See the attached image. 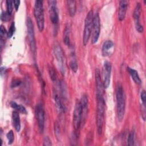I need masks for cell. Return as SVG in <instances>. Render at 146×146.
<instances>
[{"label":"cell","instance_id":"6da1fadb","mask_svg":"<svg viewBox=\"0 0 146 146\" xmlns=\"http://www.w3.org/2000/svg\"><path fill=\"white\" fill-rule=\"evenodd\" d=\"M97 110H96V125L98 132L100 135L102 132L104 120L105 101L103 95H96Z\"/></svg>","mask_w":146,"mask_h":146},{"label":"cell","instance_id":"7a4b0ae2","mask_svg":"<svg viewBox=\"0 0 146 146\" xmlns=\"http://www.w3.org/2000/svg\"><path fill=\"white\" fill-rule=\"evenodd\" d=\"M117 115L118 120L121 121L124 117L125 108V99L123 88L120 84L117 86L116 90Z\"/></svg>","mask_w":146,"mask_h":146},{"label":"cell","instance_id":"3957f363","mask_svg":"<svg viewBox=\"0 0 146 146\" xmlns=\"http://www.w3.org/2000/svg\"><path fill=\"white\" fill-rule=\"evenodd\" d=\"M34 14L37 23L38 28L39 31L42 32L44 27V18L43 1L36 0L35 1L34 7Z\"/></svg>","mask_w":146,"mask_h":146},{"label":"cell","instance_id":"277c9868","mask_svg":"<svg viewBox=\"0 0 146 146\" xmlns=\"http://www.w3.org/2000/svg\"><path fill=\"white\" fill-rule=\"evenodd\" d=\"M93 18V11L92 10H90L86 15L84 20V27L83 37V44L84 46H86L91 36Z\"/></svg>","mask_w":146,"mask_h":146},{"label":"cell","instance_id":"5b68a950","mask_svg":"<svg viewBox=\"0 0 146 146\" xmlns=\"http://www.w3.org/2000/svg\"><path fill=\"white\" fill-rule=\"evenodd\" d=\"M100 31V21L98 13H96L93 18L92 25L91 29V42L92 44L96 43L99 38Z\"/></svg>","mask_w":146,"mask_h":146},{"label":"cell","instance_id":"8992f818","mask_svg":"<svg viewBox=\"0 0 146 146\" xmlns=\"http://www.w3.org/2000/svg\"><path fill=\"white\" fill-rule=\"evenodd\" d=\"M82 109L80 100H76L73 113V126L75 131L79 130L82 123Z\"/></svg>","mask_w":146,"mask_h":146},{"label":"cell","instance_id":"52a82bcc","mask_svg":"<svg viewBox=\"0 0 146 146\" xmlns=\"http://www.w3.org/2000/svg\"><path fill=\"white\" fill-rule=\"evenodd\" d=\"M54 54L57 61L58 67L60 68L61 73L64 75L65 73V58L63 51L61 47L59 45H55L54 47Z\"/></svg>","mask_w":146,"mask_h":146},{"label":"cell","instance_id":"ba28073f","mask_svg":"<svg viewBox=\"0 0 146 146\" xmlns=\"http://www.w3.org/2000/svg\"><path fill=\"white\" fill-rule=\"evenodd\" d=\"M26 25H27V30L28 33V37L30 42V48L33 54V55H35L36 54V43L35 39V35H34V26L33 22L30 17L27 18L26 21Z\"/></svg>","mask_w":146,"mask_h":146},{"label":"cell","instance_id":"9c48e42d","mask_svg":"<svg viewBox=\"0 0 146 146\" xmlns=\"http://www.w3.org/2000/svg\"><path fill=\"white\" fill-rule=\"evenodd\" d=\"M35 116L37 119L39 131L42 133L44 126V111L43 105L41 103H39L36 106Z\"/></svg>","mask_w":146,"mask_h":146},{"label":"cell","instance_id":"30bf717a","mask_svg":"<svg viewBox=\"0 0 146 146\" xmlns=\"http://www.w3.org/2000/svg\"><path fill=\"white\" fill-rule=\"evenodd\" d=\"M111 64L108 61H105L103 64V86L104 88H107L110 86L111 74Z\"/></svg>","mask_w":146,"mask_h":146},{"label":"cell","instance_id":"8fae6325","mask_svg":"<svg viewBox=\"0 0 146 146\" xmlns=\"http://www.w3.org/2000/svg\"><path fill=\"white\" fill-rule=\"evenodd\" d=\"M141 4L138 2L136 3V5L135 6L133 14V18L135 22V25L136 30L139 33H143L144 31L143 26L140 24V17L141 14Z\"/></svg>","mask_w":146,"mask_h":146},{"label":"cell","instance_id":"7c38bea8","mask_svg":"<svg viewBox=\"0 0 146 146\" xmlns=\"http://www.w3.org/2000/svg\"><path fill=\"white\" fill-rule=\"evenodd\" d=\"M50 18L53 24H56L59 21V16L56 7V1L50 0L48 1Z\"/></svg>","mask_w":146,"mask_h":146},{"label":"cell","instance_id":"4fadbf2b","mask_svg":"<svg viewBox=\"0 0 146 146\" xmlns=\"http://www.w3.org/2000/svg\"><path fill=\"white\" fill-rule=\"evenodd\" d=\"M95 83H96V95H103L104 86L103 83L101 79V75L100 70L98 68L95 70Z\"/></svg>","mask_w":146,"mask_h":146},{"label":"cell","instance_id":"5bb4252c","mask_svg":"<svg viewBox=\"0 0 146 146\" xmlns=\"http://www.w3.org/2000/svg\"><path fill=\"white\" fill-rule=\"evenodd\" d=\"M80 104L82 109V123L84 124L88 112V99L86 95H83L80 100Z\"/></svg>","mask_w":146,"mask_h":146},{"label":"cell","instance_id":"9a60e30c","mask_svg":"<svg viewBox=\"0 0 146 146\" xmlns=\"http://www.w3.org/2000/svg\"><path fill=\"white\" fill-rule=\"evenodd\" d=\"M128 2L127 1H121L119 2L118 10V18L119 20L122 21L124 19L127 10Z\"/></svg>","mask_w":146,"mask_h":146},{"label":"cell","instance_id":"2e32d148","mask_svg":"<svg viewBox=\"0 0 146 146\" xmlns=\"http://www.w3.org/2000/svg\"><path fill=\"white\" fill-rule=\"evenodd\" d=\"M114 44L111 40H106L102 46V54L104 56H110L113 53Z\"/></svg>","mask_w":146,"mask_h":146},{"label":"cell","instance_id":"e0dca14e","mask_svg":"<svg viewBox=\"0 0 146 146\" xmlns=\"http://www.w3.org/2000/svg\"><path fill=\"white\" fill-rule=\"evenodd\" d=\"M12 119L13 125L17 132H19L21 129V121L19 112L17 111H14L12 113Z\"/></svg>","mask_w":146,"mask_h":146},{"label":"cell","instance_id":"ac0fdd59","mask_svg":"<svg viewBox=\"0 0 146 146\" xmlns=\"http://www.w3.org/2000/svg\"><path fill=\"white\" fill-rule=\"evenodd\" d=\"M54 100L56 105V107L58 109L60 112H64L65 107L63 104L62 103V101L60 99V97L59 96V94L56 92H54L53 95Z\"/></svg>","mask_w":146,"mask_h":146},{"label":"cell","instance_id":"d6986e66","mask_svg":"<svg viewBox=\"0 0 146 146\" xmlns=\"http://www.w3.org/2000/svg\"><path fill=\"white\" fill-rule=\"evenodd\" d=\"M67 5L69 14L71 17H73L75 15L76 10V1L74 0L67 1Z\"/></svg>","mask_w":146,"mask_h":146},{"label":"cell","instance_id":"ffe728a7","mask_svg":"<svg viewBox=\"0 0 146 146\" xmlns=\"http://www.w3.org/2000/svg\"><path fill=\"white\" fill-rule=\"evenodd\" d=\"M128 71L129 72V74H130L132 79H133V80L135 82V83L137 84H140L141 83V80L140 78V76L138 74V72L136 70L130 68V67H128Z\"/></svg>","mask_w":146,"mask_h":146},{"label":"cell","instance_id":"44dd1931","mask_svg":"<svg viewBox=\"0 0 146 146\" xmlns=\"http://www.w3.org/2000/svg\"><path fill=\"white\" fill-rule=\"evenodd\" d=\"M10 106L13 109L15 110V111H17L18 112L22 113L23 114H27V113L26 109L25 108V107L24 106H23L21 104H17L15 102H11L10 103Z\"/></svg>","mask_w":146,"mask_h":146},{"label":"cell","instance_id":"7402d4cb","mask_svg":"<svg viewBox=\"0 0 146 146\" xmlns=\"http://www.w3.org/2000/svg\"><path fill=\"white\" fill-rule=\"evenodd\" d=\"M63 42L67 46H70V30L68 27H66L64 32L63 35Z\"/></svg>","mask_w":146,"mask_h":146},{"label":"cell","instance_id":"603a6c76","mask_svg":"<svg viewBox=\"0 0 146 146\" xmlns=\"http://www.w3.org/2000/svg\"><path fill=\"white\" fill-rule=\"evenodd\" d=\"M70 67L73 72H76L78 70V64L77 61L75 59H72L70 62Z\"/></svg>","mask_w":146,"mask_h":146},{"label":"cell","instance_id":"cb8c5ba5","mask_svg":"<svg viewBox=\"0 0 146 146\" xmlns=\"http://www.w3.org/2000/svg\"><path fill=\"white\" fill-rule=\"evenodd\" d=\"M135 142V132L132 131L128 135V144L129 145H133Z\"/></svg>","mask_w":146,"mask_h":146},{"label":"cell","instance_id":"d4e9b609","mask_svg":"<svg viewBox=\"0 0 146 146\" xmlns=\"http://www.w3.org/2000/svg\"><path fill=\"white\" fill-rule=\"evenodd\" d=\"M7 36V32H6L5 28L1 25V29H0V36H1V42L2 43V42L5 40L6 36Z\"/></svg>","mask_w":146,"mask_h":146},{"label":"cell","instance_id":"484cf974","mask_svg":"<svg viewBox=\"0 0 146 146\" xmlns=\"http://www.w3.org/2000/svg\"><path fill=\"white\" fill-rule=\"evenodd\" d=\"M7 139L8 140V144H11L13 141H14V133L12 130H10V131L8 132V133L6 135Z\"/></svg>","mask_w":146,"mask_h":146},{"label":"cell","instance_id":"4316f807","mask_svg":"<svg viewBox=\"0 0 146 146\" xmlns=\"http://www.w3.org/2000/svg\"><path fill=\"white\" fill-rule=\"evenodd\" d=\"M10 15L8 13L7 11H3L1 13V20L4 22H7L10 20Z\"/></svg>","mask_w":146,"mask_h":146},{"label":"cell","instance_id":"83f0119b","mask_svg":"<svg viewBox=\"0 0 146 146\" xmlns=\"http://www.w3.org/2000/svg\"><path fill=\"white\" fill-rule=\"evenodd\" d=\"M15 31V23L14 22H12V23L10 25V27L9 29V31L7 32V36L9 38H11L13 36L14 33Z\"/></svg>","mask_w":146,"mask_h":146},{"label":"cell","instance_id":"f1b7e54d","mask_svg":"<svg viewBox=\"0 0 146 146\" xmlns=\"http://www.w3.org/2000/svg\"><path fill=\"white\" fill-rule=\"evenodd\" d=\"M13 1H6L7 11L10 15H11L13 11Z\"/></svg>","mask_w":146,"mask_h":146},{"label":"cell","instance_id":"f546056e","mask_svg":"<svg viewBox=\"0 0 146 146\" xmlns=\"http://www.w3.org/2000/svg\"><path fill=\"white\" fill-rule=\"evenodd\" d=\"M48 71H49V74L51 77V79H52V81H55L56 79V75L54 69L52 67H50L48 69Z\"/></svg>","mask_w":146,"mask_h":146},{"label":"cell","instance_id":"4dcf8cb0","mask_svg":"<svg viewBox=\"0 0 146 146\" xmlns=\"http://www.w3.org/2000/svg\"><path fill=\"white\" fill-rule=\"evenodd\" d=\"M140 98L142 102V104L145 106L146 103V94L145 90H143L140 94Z\"/></svg>","mask_w":146,"mask_h":146},{"label":"cell","instance_id":"1f68e13d","mask_svg":"<svg viewBox=\"0 0 146 146\" xmlns=\"http://www.w3.org/2000/svg\"><path fill=\"white\" fill-rule=\"evenodd\" d=\"M21 83V81L18 80V79H15L12 82H11V87L12 88H14V87H17L18 86H19Z\"/></svg>","mask_w":146,"mask_h":146},{"label":"cell","instance_id":"d6a6232c","mask_svg":"<svg viewBox=\"0 0 146 146\" xmlns=\"http://www.w3.org/2000/svg\"><path fill=\"white\" fill-rule=\"evenodd\" d=\"M43 145H52V143H51V141L50 139V138L48 137V136H46L44 139V140H43Z\"/></svg>","mask_w":146,"mask_h":146},{"label":"cell","instance_id":"836d02e7","mask_svg":"<svg viewBox=\"0 0 146 146\" xmlns=\"http://www.w3.org/2000/svg\"><path fill=\"white\" fill-rule=\"evenodd\" d=\"M20 2H21L20 1H13L14 7H15L16 11H17L18 10V8H19V6L20 5Z\"/></svg>","mask_w":146,"mask_h":146}]
</instances>
